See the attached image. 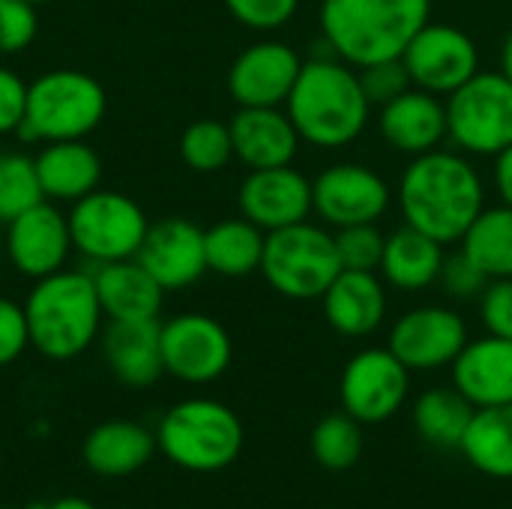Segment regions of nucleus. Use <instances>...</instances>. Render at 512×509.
Segmentation results:
<instances>
[{
	"label": "nucleus",
	"instance_id": "1",
	"mask_svg": "<svg viewBox=\"0 0 512 509\" xmlns=\"http://www.w3.org/2000/svg\"><path fill=\"white\" fill-rule=\"evenodd\" d=\"M486 207V186L477 165L462 150H429L414 156L399 180V210L405 225L459 243Z\"/></svg>",
	"mask_w": 512,
	"mask_h": 509
},
{
	"label": "nucleus",
	"instance_id": "2",
	"mask_svg": "<svg viewBox=\"0 0 512 509\" xmlns=\"http://www.w3.org/2000/svg\"><path fill=\"white\" fill-rule=\"evenodd\" d=\"M285 111L300 141L339 150L360 138L372 105L363 93L357 66L330 54H315L312 60H303Z\"/></svg>",
	"mask_w": 512,
	"mask_h": 509
},
{
	"label": "nucleus",
	"instance_id": "3",
	"mask_svg": "<svg viewBox=\"0 0 512 509\" xmlns=\"http://www.w3.org/2000/svg\"><path fill=\"white\" fill-rule=\"evenodd\" d=\"M429 15L432 0H324L321 33L339 60L360 69L402 57Z\"/></svg>",
	"mask_w": 512,
	"mask_h": 509
},
{
	"label": "nucleus",
	"instance_id": "4",
	"mask_svg": "<svg viewBox=\"0 0 512 509\" xmlns=\"http://www.w3.org/2000/svg\"><path fill=\"white\" fill-rule=\"evenodd\" d=\"M24 318L30 333V348L48 360L81 357L102 330V306L93 285V273L57 270L36 279L24 300Z\"/></svg>",
	"mask_w": 512,
	"mask_h": 509
},
{
	"label": "nucleus",
	"instance_id": "5",
	"mask_svg": "<svg viewBox=\"0 0 512 509\" xmlns=\"http://www.w3.org/2000/svg\"><path fill=\"white\" fill-rule=\"evenodd\" d=\"M156 447L183 471L216 474L237 462L243 450V423L222 402L186 399L159 420Z\"/></svg>",
	"mask_w": 512,
	"mask_h": 509
},
{
	"label": "nucleus",
	"instance_id": "6",
	"mask_svg": "<svg viewBox=\"0 0 512 509\" xmlns=\"http://www.w3.org/2000/svg\"><path fill=\"white\" fill-rule=\"evenodd\" d=\"M105 117L102 84L81 69H51L30 81L27 117L18 135L27 141H78Z\"/></svg>",
	"mask_w": 512,
	"mask_h": 509
},
{
	"label": "nucleus",
	"instance_id": "7",
	"mask_svg": "<svg viewBox=\"0 0 512 509\" xmlns=\"http://www.w3.org/2000/svg\"><path fill=\"white\" fill-rule=\"evenodd\" d=\"M339 273L336 234L321 225L306 219L267 234L261 276L276 294L288 300H321Z\"/></svg>",
	"mask_w": 512,
	"mask_h": 509
},
{
	"label": "nucleus",
	"instance_id": "8",
	"mask_svg": "<svg viewBox=\"0 0 512 509\" xmlns=\"http://www.w3.org/2000/svg\"><path fill=\"white\" fill-rule=\"evenodd\" d=\"M447 138L468 156H498L512 144V81L477 72L447 99Z\"/></svg>",
	"mask_w": 512,
	"mask_h": 509
},
{
	"label": "nucleus",
	"instance_id": "9",
	"mask_svg": "<svg viewBox=\"0 0 512 509\" xmlns=\"http://www.w3.org/2000/svg\"><path fill=\"white\" fill-rule=\"evenodd\" d=\"M150 222L138 201L123 192L93 189L69 210L72 246L93 264L135 258Z\"/></svg>",
	"mask_w": 512,
	"mask_h": 509
},
{
	"label": "nucleus",
	"instance_id": "10",
	"mask_svg": "<svg viewBox=\"0 0 512 509\" xmlns=\"http://www.w3.org/2000/svg\"><path fill=\"white\" fill-rule=\"evenodd\" d=\"M411 369L390 348H366L354 354L339 381L342 411L360 423L390 420L408 399Z\"/></svg>",
	"mask_w": 512,
	"mask_h": 509
},
{
	"label": "nucleus",
	"instance_id": "11",
	"mask_svg": "<svg viewBox=\"0 0 512 509\" xmlns=\"http://www.w3.org/2000/svg\"><path fill=\"white\" fill-rule=\"evenodd\" d=\"M402 63L414 87L447 99L480 72V48L465 30L429 21L402 51Z\"/></svg>",
	"mask_w": 512,
	"mask_h": 509
},
{
	"label": "nucleus",
	"instance_id": "12",
	"mask_svg": "<svg viewBox=\"0 0 512 509\" xmlns=\"http://www.w3.org/2000/svg\"><path fill=\"white\" fill-rule=\"evenodd\" d=\"M162 363L183 384H210L231 366V336L210 315H174L162 324Z\"/></svg>",
	"mask_w": 512,
	"mask_h": 509
},
{
	"label": "nucleus",
	"instance_id": "13",
	"mask_svg": "<svg viewBox=\"0 0 512 509\" xmlns=\"http://www.w3.org/2000/svg\"><path fill=\"white\" fill-rule=\"evenodd\" d=\"M390 198L387 180L360 162L330 165L312 180V210L336 231L378 222L390 210Z\"/></svg>",
	"mask_w": 512,
	"mask_h": 509
},
{
	"label": "nucleus",
	"instance_id": "14",
	"mask_svg": "<svg viewBox=\"0 0 512 509\" xmlns=\"http://www.w3.org/2000/svg\"><path fill=\"white\" fill-rule=\"evenodd\" d=\"M69 249H75L69 234V216L48 198L6 222L3 255L21 276L45 279L63 270Z\"/></svg>",
	"mask_w": 512,
	"mask_h": 509
},
{
	"label": "nucleus",
	"instance_id": "15",
	"mask_svg": "<svg viewBox=\"0 0 512 509\" xmlns=\"http://www.w3.org/2000/svg\"><path fill=\"white\" fill-rule=\"evenodd\" d=\"M468 345V324L456 309L447 306H417L405 312L393 330L387 348L414 372H432L453 366V360Z\"/></svg>",
	"mask_w": 512,
	"mask_h": 509
},
{
	"label": "nucleus",
	"instance_id": "16",
	"mask_svg": "<svg viewBox=\"0 0 512 509\" xmlns=\"http://www.w3.org/2000/svg\"><path fill=\"white\" fill-rule=\"evenodd\" d=\"M303 57L279 39H261L237 54L228 93L240 108H282L297 84Z\"/></svg>",
	"mask_w": 512,
	"mask_h": 509
},
{
	"label": "nucleus",
	"instance_id": "17",
	"mask_svg": "<svg viewBox=\"0 0 512 509\" xmlns=\"http://www.w3.org/2000/svg\"><path fill=\"white\" fill-rule=\"evenodd\" d=\"M240 216L255 222L261 231H279L306 222L312 210V180L294 165L249 171L237 192Z\"/></svg>",
	"mask_w": 512,
	"mask_h": 509
},
{
	"label": "nucleus",
	"instance_id": "18",
	"mask_svg": "<svg viewBox=\"0 0 512 509\" xmlns=\"http://www.w3.org/2000/svg\"><path fill=\"white\" fill-rule=\"evenodd\" d=\"M135 258L165 291L189 288L207 273L204 231L183 216L150 222Z\"/></svg>",
	"mask_w": 512,
	"mask_h": 509
},
{
	"label": "nucleus",
	"instance_id": "19",
	"mask_svg": "<svg viewBox=\"0 0 512 509\" xmlns=\"http://www.w3.org/2000/svg\"><path fill=\"white\" fill-rule=\"evenodd\" d=\"M378 129L393 150L411 159L423 156L447 141V105L441 96L411 87L381 108Z\"/></svg>",
	"mask_w": 512,
	"mask_h": 509
},
{
	"label": "nucleus",
	"instance_id": "20",
	"mask_svg": "<svg viewBox=\"0 0 512 509\" xmlns=\"http://www.w3.org/2000/svg\"><path fill=\"white\" fill-rule=\"evenodd\" d=\"M453 387L474 408H495L512 402V339L483 336L468 339L453 360Z\"/></svg>",
	"mask_w": 512,
	"mask_h": 509
},
{
	"label": "nucleus",
	"instance_id": "21",
	"mask_svg": "<svg viewBox=\"0 0 512 509\" xmlns=\"http://www.w3.org/2000/svg\"><path fill=\"white\" fill-rule=\"evenodd\" d=\"M228 126L234 156L249 171L291 165L300 150V135L282 108H240Z\"/></svg>",
	"mask_w": 512,
	"mask_h": 509
},
{
	"label": "nucleus",
	"instance_id": "22",
	"mask_svg": "<svg viewBox=\"0 0 512 509\" xmlns=\"http://www.w3.org/2000/svg\"><path fill=\"white\" fill-rule=\"evenodd\" d=\"M102 354L117 381L126 387H150L162 378V324L153 321H108Z\"/></svg>",
	"mask_w": 512,
	"mask_h": 509
},
{
	"label": "nucleus",
	"instance_id": "23",
	"mask_svg": "<svg viewBox=\"0 0 512 509\" xmlns=\"http://www.w3.org/2000/svg\"><path fill=\"white\" fill-rule=\"evenodd\" d=\"M321 303L327 324L348 339H363L375 333L387 318L384 282L366 270H342L321 297Z\"/></svg>",
	"mask_w": 512,
	"mask_h": 509
},
{
	"label": "nucleus",
	"instance_id": "24",
	"mask_svg": "<svg viewBox=\"0 0 512 509\" xmlns=\"http://www.w3.org/2000/svg\"><path fill=\"white\" fill-rule=\"evenodd\" d=\"M102 315L108 321H153L159 318L165 288L138 264V258L99 264L93 270Z\"/></svg>",
	"mask_w": 512,
	"mask_h": 509
},
{
	"label": "nucleus",
	"instance_id": "25",
	"mask_svg": "<svg viewBox=\"0 0 512 509\" xmlns=\"http://www.w3.org/2000/svg\"><path fill=\"white\" fill-rule=\"evenodd\" d=\"M156 435L132 420H105L81 444V459L96 477H132L156 453Z\"/></svg>",
	"mask_w": 512,
	"mask_h": 509
},
{
	"label": "nucleus",
	"instance_id": "26",
	"mask_svg": "<svg viewBox=\"0 0 512 509\" xmlns=\"http://www.w3.org/2000/svg\"><path fill=\"white\" fill-rule=\"evenodd\" d=\"M36 174L42 183V195L54 204H75L102 180V162L93 147L78 141H48L36 156Z\"/></svg>",
	"mask_w": 512,
	"mask_h": 509
},
{
	"label": "nucleus",
	"instance_id": "27",
	"mask_svg": "<svg viewBox=\"0 0 512 509\" xmlns=\"http://www.w3.org/2000/svg\"><path fill=\"white\" fill-rule=\"evenodd\" d=\"M444 243L435 237L405 225L384 240V258H381V279L393 285L396 291H423L441 279L444 267Z\"/></svg>",
	"mask_w": 512,
	"mask_h": 509
},
{
	"label": "nucleus",
	"instance_id": "28",
	"mask_svg": "<svg viewBox=\"0 0 512 509\" xmlns=\"http://www.w3.org/2000/svg\"><path fill=\"white\" fill-rule=\"evenodd\" d=\"M267 231H261L246 216L240 219H222L213 228L204 231V249H207V270L225 279H243L261 270Z\"/></svg>",
	"mask_w": 512,
	"mask_h": 509
},
{
	"label": "nucleus",
	"instance_id": "29",
	"mask_svg": "<svg viewBox=\"0 0 512 509\" xmlns=\"http://www.w3.org/2000/svg\"><path fill=\"white\" fill-rule=\"evenodd\" d=\"M459 450L486 477L512 480V402L477 408Z\"/></svg>",
	"mask_w": 512,
	"mask_h": 509
},
{
	"label": "nucleus",
	"instance_id": "30",
	"mask_svg": "<svg viewBox=\"0 0 512 509\" xmlns=\"http://www.w3.org/2000/svg\"><path fill=\"white\" fill-rule=\"evenodd\" d=\"M474 411L477 408L456 387H432L414 405V426L426 444L438 450H459Z\"/></svg>",
	"mask_w": 512,
	"mask_h": 509
},
{
	"label": "nucleus",
	"instance_id": "31",
	"mask_svg": "<svg viewBox=\"0 0 512 509\" xmlns=\"http://www.w3.org/2000/svg\"><path fill=\"white\" fill-rule=\"evenodd\" d=\"M462 252L489 276L510 279L512 276V207H483V213L471 222L465 237L459 240Z\"/></svg>",
	"mask_w": 512,
	"mask_h": 509
},
{
	"label": "nucleus",
	"instance_id": "32",
	"mask_svg": "<svg viewBox=\"0 0 512 509\" xmlns=\"http://www.w3.org/2000/svg\"><path fill=\"white\" fill-rule=\"evenodd\" d=\"M312 456L327 471H348L363 456V423L354 420L348 411L324 417L312 429Z\"/></svg>",
	"mask_w": 512,
	"mask_h": 509
},
{
	"label": "nucleus",
	"instance_id": "33",
	"mask_svg": "<svg viewBox=\"0 0 512 509\" xmlns=\"http://www.w3.org/2000/svg\"><path fill=\"white\" fill-rule=\"evenodd\" d=\"M180 156L198 174H213L234 159L231 126L222 120H195L180 135Z\"/></svg>",
	"mask_w": 512,
	"mask_h": 509
},
{
	"label": "nucleus",
	"instance_id": "34",
	"mask_svg": "<svg viewBox=\"0 0 512 509\" xmlns=\"http://www.w3.org/2000/svg\"><path fill=\"white\" fill-rule=\"evenodd\" d=\"M39 201H45V195L36 174V159L21 153H0V225L12 222Z\"/></svg>",
	"mask_w": 512,
	"mask_h": 509
},
{
	"label": "nucleus",
	"instance_id": "35",
	"mask_svg": "<svg viewBox=\"0 0 512 509\" xmlns=\"http://www.w3.org/2000/svg\"><path fill=\"white\" fill-rule=\"evenodd\" d=\"M384 234L375 228V222L366 225H348L336 231V252L342 261V270H366L375 273L384 258Z\"/></svg>",
	"mask_w": 512,
	"mask_h": 509
},
{
	"label": "nucleus",
	"instance_id": "36",
	"mask_svg": "<svg viewBox=\"0 0 512 509\" xmlns=\"http://www.w3.org/2000/svg\"><path fill=\"white\" fill-rule=\"evenodd\" d=\"M360 75V84H363V93L369 99V105L375 108H384L387 102L399 99L405 90H411V75L402 63V57L396 60H378V63H369V66H360L357 69Z\"/></svg>",
	"mask_w": 512,
	"mask_h": 509
},
{
	"label": "nucleus",
	"instance_id": "37",
	"mask_svg": "<svg viewBox=\"0 0 512 509\" xmlns=\"http://www.w3.org/2000/svg\"><path fill=\"white\" fill-rule=\"evenodd\" d=\"M39 30L36 6L27 0H0V54H18L33 45Z\"/></svg>",
	"mask_w": 512,
	"mask_h": 509
},
{
	"label": "nucleus",
	"instance_id": "38",
	"mask_svg": "<svg viewBox=\"0 0 512 509\" xmlns=\"http://www.w3.org/2000/svg\"><path fill=\"white\" fill-rule=\"evenodd\" d=\"M225 6L252 30H279L294 18L300 0H225Z\"/></svg>",
	"mask_w": 512,
	"mask_h": 509
},
{
	"label": "nucleus",
	"instance_id": "39",
	"mask_svg": "<svg viewBox=\"0 0 512 509\" xmlns=\"http://www.w3.org/2000/svg\"><path fill=\"white\" fill-rule=\"evenodd\" d=\"M438 282L444 285V291L450 297H456V300H474V297H480L486 291V285L492 279L459 249V252H453V255L444 258V267H441V279Z\"/></svg>",
	"mask_w": 512,
	"mask_h": 509
},
{
	"label": "nucleus",
	"instance_id": "40",
	"mask_svg": "<svg viewBox=\"0 0 512 509\" xmlns=\"http://www.w3.org/2000/svg\"><path fill=\"white\" fill-rule=\"evenodd\" d=\"M480 318L492 336L512 339V276L492 279L480 294Z\"/></svg>",
	"mask_w": 512,
	"mask_h": 509
},
{
	"label": "nucleus",
	"instance_id": "41",
	"mask_svg": "<svg viewBox=\"0 0 512 509\" xmlns=\"http://www.w3.org/2000/svg\"><path fill=\"white\" fill-rule=\"evenodd\" d=\"M27 348H30V333H27L24 306L0 297V369L15 363Z\"/></svg>",
	"mask_w": 512,
	"mask_h": 509
},
{
	"label": "nucleus",
	"instance_id": "42",
	"mask_svg": "<svg viewBox=\"0 0 512 509\" xmlns=\"http://www.w3.org/2000/svg\"><path fill=\"white\" fill-rule=\"evenodd\" d=\"M27 90L30 84L21 81L12 69L0 66V135L18 132L27 117Z\"/></svg>",
	"mask_w": 512,
	"mask_h": 509
},
{
	"label": "nucleus",
	"instance_id": "43",
	"mask_svg": "<svg viewBox=\"0 0 512 509\" xmlns=\"http://www.w3.org/2000/svg\"><path fill=\"white\" fill-rule=\"evenodd\" d=\"M495 189L501 195V204L512 207V144L495 156Z\"/></svg>",
	"mask_w": 512,
	"mask_h": 509
},
{
	"label": "nucleus",
	"instance_id": "44",
	"mask_svg": "<svg viewBox=\"0 0 512 509\" xmlns=\"http://www.w3.org/2000/svg\"><path fill=\"white\" fill-rule=\"evenodd\" d=\"M51 509H96L90 501H84V498H75V495H69V498H60V501H54Z\"/></svg>",
	"mask_w": 512,
	"mask_h": 509
},
{
	"label": "nucleus",
	"instance_id": "45",
	"mask_svg": "<svg viewBox=\"0 0 512 509\" xmlns=\"http://www.w3.org/2000/svg\"><path fill=\"white\" fill-rule=\"evenodd\" d=\"M501 72L512 81V30L510 36H507V42H504V51H501Z\"/></svg>",
	"mask_w": 512,
	"mask_h": 509
},
{
	"label": "nucleus",
	"instance_id": "46",
	"mask_svg": "<svg viewBox=\"0 0 512 509\" xmlns=\"http://www.w3.org/2000/svg\"><path fill=\"white\" fill-rule=\"evenodd\" d=\"M24 509H51V504H27Z\"/></svg>",
	"mask_w": 512,
	"mask_h": 509
},
{
	"label": "nucleus",
	"instance_id": "47",
	"mask_svg": "<svg viewBox=\"0 0 512 509\" xmlns=\"http://www.w3.org/2000/svg\"><path fill=\"white\" fill-rule=\"evenodd\" d=\"M27 3H33V6H39V3H51V0H27Z\"/></svg>",
	"mask_w": 512,
	"mask_h": 509
},
{
	"label": "nucleus",
	"instance_id": "48",
	"mask_svg": "<svg viewBox=\"0 0 512 509\" xmlns=\"http://www.w3.org/2000/svg\"><path fill=\"white\" fill-rule=\"evenodd\" d=\"M0 255H3V234H0Z\"/></svg>",
	"mask_w": 512,
	"mask_h": 509
},
{
	"label": "nucleus",
	"instance_id": "49",
	"mask_svg": "<svg viewBox=\"0 0 512 509\" xmlns=\"http://www.w3.org/2000/svg\"><path fill=\"white\" fill-rule=\"evenodd\" d=\"M0 465H3V450H0Z\"/></svg>",
	"mask_w": 512,
	"mask_h": 509
},
{
	"label": "nucleus",
	"instance_id": "50",
	"mask_svg": "<svg viewBox=\"0 0 512 509\" xmlns=\"http://www.w3.org/2000/svg\"><path fill=\"white\" fill-rule=\"evenodd\" d=\"M0 509H9V507H0Z\"/></svg>",
	"mask_w": 512,
	"mask_h": 509
}]
</instances>
